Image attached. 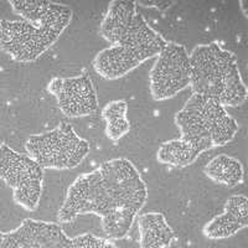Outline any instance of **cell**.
Listing matches in <instances>:
<instances>
[{
	"label": "cell",
	"mask_w": 248,
	"mask_h": 248,
	"mask_svg": "<svg viewBox=\"0 0 248 248\" xmlns=\"http://www.w3.org/2000/svg\"><path fill=\"white\" fill-rule=\"evenodd\" d=\"M148 195L147 184L129 159H110L72 181L57 218L70 223L79 215L94 214L101 218L108 238L124 240L147 203Z\"/></svg>",
	"instance_id": "1"
},
{
	"label": "cell",
	"mask_w": 248,
	"mask_h": 248,
	"mask_svg": "<svg viewBox=\"0 0 248 248\" xmlns=\"http://www.w3.org/2000/svg\"><path fill=\"white\" fill-rule=\"evenodd\" d=\"M99 35L110 46L97 52L92 66L107 81L123 78L155 59L168 43L150 28L133 1H112L99 25Z\"/></svg>",
	"instance_id": "2"
},
{
	"label": "cell",
	"mask_w": 248,
	"mask_h": 248,
	"mask_svg": "<svg viewBox=\"0 0 248 248\" xmlns=\"http://www.w3.org/2000/svg\"><path fill=\"white\" fill-rule=\"evenodd\" d=\"M190 86L192 94L216 102L222 107H240L248 90L232 52L218 44H201L189 55Z\"/></svg>",
	"instance_id": "3"
},
{
	"label": "cell",
	"mask_w": 248,
	"mask_h": 248,
	"mask_svg": "<svg viewBox=\"0 0 248 248\" xmlns=\"http://www.w3.org/2000/svg\"><path fill=\"white\" fill-rule=\"evenodd\" d=\"M174 122L181 132L180 138L200 154L229 144L240 129L225 107L199 94L190 97Z\"/></svg>",
	"instance_id": "4"
},
{
	"label": "cell",
	"mask_w": 248,
	"mask_h": 248,
	"mask_svg": "<svg viewBox=\"0 0 248 248\" xmlns=\"http://www.w3.org/2000/svg\"><path fill=\"white\" fill-rule=\"evenodd\" d=\"M25 150L43 169L71 170L90 154V143L70 123L61 122L50 132L29 137Z\"/></svg>",
	"instance_id": "5"
},
{
	"label": "cell",
	"mask_w": 248,
	"mask_h": 248,
	"mask_svg": "<svg viewBox=\"0 0 248 248\" xmlns=\"http://www.w3.org/2000/svg\"><path fill=\"white\" fill-rule=\"evenodd\" d=\"M0 179L12 189L16 205L26 211H36L44 185V169L39 164L28 154L0 144Z\"/></svg>",
	"instance_id": "6"
},
{
	"label": "cell",
	"mask_w": 248,
	"mask_h": 248,
	"mask_svg": "<svg viewBox=\"0 0 248 248\" xmlns=\"http://www.w3.org/2000/svg\"><path fill=\"white\" fill-rule=\"evenodd\" d=\"M190 86V61L184 45L168 41L149 72V92L154 101L164 102Z\"/></svg>",
	"instance_id": "7"
},
{
	"label": "cell",
	"mask_w": 248,
	"mask_h": 248,
	"mask_svg": "<svg viewBox=\"0 0 248 248\" xmlns=\"http://www.w3.org/2000/svg\"><path fill=\"white\" fill-rule=\"evenodd\" d=\"M61 35L26 20H0V48L16 62H35Z\"/></svg>",
	"instance_id": "8"
},
{
	"label": "cell",
	"mask_w": 248,
	"mask_h": 248,
	"mask_svg": "<svg viewBox=\"0 0 248 248\" xmlns=\"http://www.w3.org/2000/svg\"><path fill=\"white\" fill-rule=\"evenodd\" d=\"M47 92L56 98L62 114L70 119L83 118L98 109L96 87L87 72L75 77H54L48 82Z\"/></svg>",
	"instance_id": "9"
},
{
	"label": "cell",
	"mask_w": 248,
	"mask_h": 248,
	"mask_svg": "<svg viewBox=\"0 0 248 248\" xmlns=\"http://www.w3.org/2000/svg\"><path fill=\"white\" fill-rule=\"evenodd\" d=\"M0 248H72L57 223L26 218L16 229L0 232Z\"/></svg>",
	"instance_id": "10"
},
{
	"label": "cell",
	"mask_w": 248,
	"mask_h": 248,
	"mask_svg": "<svg viewBox=\"0 0 248 248\" xmlns=\"http://www.w3.org/2000/svg\"><path fill=\"white\" fill-rule=\"evenodd\" d=\"M15 14L34 25L62 34L72 20L70 6L52 1H9Z\"/></svg>",
	"instance_id": "11"
},
{
	"label": "cell",
	"mask_w": 248,
	"mask_h": 248,
	"mask_svg": "<svg viewBox=\"0 0 248 248\" xmlns=\"http://www.w3.org/2000/svg\"><path fill=\"white\" fill-rule=\"evenodd\" d=\"M248 225V205L245 195H232L226 200L223 212L206 223L202 233L209 240H226Z\"/></svg>",
	"instance_id": "12"
},
{
	"label": "cell",
	"mask_w": 248,
	"mask_h": 248,
	"mask_svg": "<svg viewBox=\"0 0 248 248\" xmlns=\"http://www.w3.org/2000/svg\"><path fill=\"white\" fill-rule=\"evenodd\" d=\"M140 248H171L174 231L161 212H147L138 217Z\"/></svg>",
	"instance_id": "13"
},
{
	"label": "cell",
	"mask_w": 248,
	"mask_h": 248,
	"mask_svg": "<svg viewBox=\"0 0 248 248\" xmlns=\"http://www.w3.org/2000/svg\"><path fill=\"white\" fill-rule=\"evenodd\" d=\"M203 172L207 178L216 184L234 187L242 184L245 178L243 165L238 159L226 154H220L212 158L205 165Z\"/></svg>",
	"instance_id": "14"
},
{
	"label": "cell",
	"mask_w": 248,
	"mask_h": 248,
	"mask_svg": "<svg viewBox=\"0 0 248 248\" xmlns=\"http://www.w3.org/2000/svg\"><path fill=\"white\" fill-rule=\"evenodd\" d=\"M200 155L191 144L179 138L164 141L156 153V159L170 167L186 168L191 165Z\"/></svg>",
	"instance_id": "15"
},
{
	"label": "cell",
	"mask_w": 248,
	"mask_h": 248,
	"mask_svg": "<svg viewBox=\"0 0 248 248\" xmlns=\"http://www.w3.org/2000/svg\"><path fill=\"white\" fill-rule=\"evenodd\" d=\"M128 102L125 99H116L105 106L102 117L106 122V136L113 141H118L130 130V122L127 118Z\"/></svg>",
	"instance_id": "16"
},
{
	"label": "cell",
	"mask_w": 248,
	"mask_h": 248,
	"mask_svg": "<svg viewBox=\"0 0 248 248\" xmlns=\"http://www.w3.org/2000/svg\"><path fill=\"white\" fill-rule=\"evenodd\" d=\"M72 248H116V245L108 238H102L92 233H81L71 238Z\"/></svg>",
	"instance_id": "17"
}]
</instances>
